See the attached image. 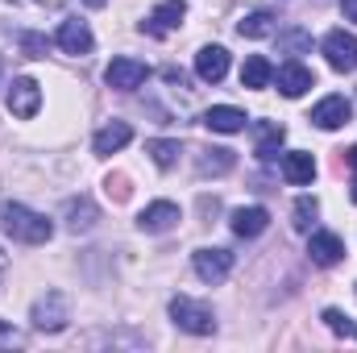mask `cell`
I'll return each instance as SVG.
<instances>
[{"instance_id": "obj_24", "label": "cell", "mask_w": 357, "mask_h": 353, "mask_svg": "<svg viewBox=\"0 0 357 353\" xmlns=\"http://www.w3.org/2000/svg\"><path fill=\"white\" fill-rule=\"evenodd\" d=\"M233 171V150H199V175H225Z\"/></svg>"}, {"instance_id": "obj_26", "label": "cell", "mask_w": 357, "mask_h": 353, "mask_svg": "<svg viewBox=\"0 0 357 353\" xmlns=\"http://www.w3.org/2000/svg\"><path fill=\"white\" fill-rule=\"evenodd\" d=\"M316 212H320V204H316L312 195H299V200H295V229H299V233H307V229H312V220H316Z\"/></svg>"}, {"instance_id": "obj_3", "label": "cell", "mask_w": 357, "mask_h": 353, "mask_svg": "<svg viewBox=\"0 0 357 353\" xmlns=\"http://www.w3.org/2000/svg\"><path fill=\"white\" fill-rule=\"evenodd\" d=\"M29 320H33V329H42V333H59V329H67V320H71L67 295H63V291H46V295H38L33 308H29Z\"/></svg>"}, {"instance_id": "obj_31", "label": "cell", "mask_w": 357, "mask_h": 353, "mask_svg": "<svg viewBox=\"0 0 357 353\" xmlns=\"http://www.w3.org/2000/svg\"><path fill=\"white\" fill-rule=\"evenodd\" d=\"M4 270H8V254L0 250V278H4Z\"/></svg>"}, {"instance_id": "obj_29", "label": "cell", "mask_w": 357, "mask_h": 353, "mask_svg": "<svg viewBox=\"0 0 357 353\" xmlns=\"http://www.w3.org/2000/svg\"><path fill=\"white\" fill-rule=\"evenodd\" d=\"M341 13H345V21L357 25V0H341Z\"/></svg>"}, {"instance_id": "obj_7", "label": "cell", "mask_w": 357, "mask_h": 353, "mask_svg": "<svg viewBox=\"0 0 357 353\" xmlns=\"http://www.w3.org/2000/svg\"><path fill=\"white\" fill-rule=\"evenodd\" d=\"M191 266H195V274L204 278V283H225L229 278V270H233V254L229 250H220V246H204V250H195L191 254Z\"/></svg>"}, {"instance_id": "obj_9", "label": "cell", "mask_w": 357, "mask_h": 353, "mask_svg": "<svg viewBox=\"0 0 357 353\" xmlns=\"http://www.w3.org/2000/svg\"><path fill=\"white\" fill-rule=\"evenodd\" d=\"M349 117H354V104H349L345 96H324V100L312 108V125H316V129H324V133H333V129L349 125Z\"/></svg>"}, {"instance_id": "obj_8", "label": "cell", "mask_w": 357, "mask_h": 353, "mask_svg": "<svg viewBox=\"0 0 357 353\" xmlns=\"http://www.w3.org/2000/svg\"><path fill=\"white\" fill-rule=\"evenodd\" d=\"M183 17H187V0H162V4L142 21V33L167 38V33H175L178 25H183Z\"/></svg>"}, {"instance_id": "obj_13", "label": "cell", "mask_w": 357, "mask_h": 353, "mask_svg": "<svg viewBox=\"0 0 357 353\" xmlns=\"http://www.w3.org/2000/svg\"><path fill=\"white\" fill-rule=\"evenodd\" d=\"M307 258L316 266H337L345 258V241H341L337 233H328V229H316V233L307 237Z\"/></svg>"}, {"instance_id": "obj_18", "label": "cell", "mask_w": 357, "mask_h": 353, "mask_svg": "<svg viewBox=\"0 0 357 353\" xmlns=\"http://www.w3.org/2000/svg\"><path fill=\"white\" fill-rule=\"evenodd\" d=\"M282 179L295 183V187L312 183V179H316V158H312L307 150H291V154H282Z\"/></svg>"}, {"instance_id": "obj_4", "label": "cell", "mask_w": 357, "mask_h": 353, "mask_svg": "<svg viewBox=\"0 0 357 353\" xmlns=\"http://www.w3.org/2000/svg\"><path fill=\"white\" fill-rule=\"evenodd\" d=\"M4 104H8V112H13L17 121H29V117H38V108H42V88H38V80H29V75H17V80L8 84Z\"/></svg>"}, {"instance_id": "obj_1", "label": "cell", "mask_w": 357, "mask_h": 353, "mask_svg": "<svg viewBox=\"0 0 357 353\" xmlns=\"http://www.w3.org/2000/svg\"><path fill=\"white\" fill-rule=\"evenodd\" d=\"M0 229H4L13 241H21V246H46V241L54 237V220H46L42 212L25 208V204H17V200H4V204H0Z\"/></svg>"}, {"instance_id": "obj_22", "label": "cell", "mask_w": 357, "mask_h": 353, "mask_svg": "<svg viewBox=\"0 0 357 353\" xmlns=\"http://www.w3.org/2000/svg\"><path fill=\"white\" fill-rule=\"evenodd\" d=\"M237 33H241V38H270V33H274V17L258 8V13H250V17L237 21Z\"/></svg>"}, {"instance_id": "obj_12", "label": "cell", "mask_w": 357, "mask_h": 353, "mask_svg": "<svg viewBox=\"0 0 357 353\" xmlns=\"http://www.w3.org/2000/svg\"><path fill=\"white\" fill-rule=\"evenodd\" d=\"M229 229H233L237 237L254 241V237H262V233L270 229V212H266V208H258V204H250V208H233Z\"/></svg>"}, {"instance_id": "obj_21", "label": "cell", "mask_w": 357, "mask_h": 353, "mask_svg": "<svg viewBox=\"0 0 357 353\" xmlns=\"http://www.w3.org/2000/svg\"><path fill=\"white\" fill-rule=\"evenodd\" d=\"M91 225H96L91 200H71V204H67V229H71V233H88Z\"/></svg>"}, {"instance_id": "obj_2", "label": "cell", "mask_w": 357, "mask_h": 353, "mask_svg": "<svg viewBox=\"0 0 357 353\" xmlns=\"http://www.w3.org/2000/svg\"><path fill=\"white\" fill-rule=\"evenodd\" d=\"M171 320L183 333H191V337H212L216 333V312L208 303L191 299V295H175L171 299Z\"/></svg>"}, {"instance_id": "obj_17", "label": "cell", "mask_w": 357, "mask_h": 353, "mask_svg": "<svg viewBox=\"0 0 357 353\" xmlns=\"http://www.w3.org/2000/svg\"><path fill=\"white\" fill-rule=\"evenodd\" d=\"M204 125H208L212 133H241V129H245V112L233 108V104H212V108L204 112Z\"/></svg>"}, {"instance_id": "obj_27", "label": "cell", "mask_w": 357, "mask_h": 353, "mask_svg": "<svg viewBox=\"0 0 357 353\" xmlns=\"http://www.w3.org/2000/svg\"><path fill=\"white\" fill-rule=\"evenodd\" d=\"M17 345H21V333L8 320H0V350H17Z\"/></svg>"}, {"instance_id": "obj_15", "label": "cell", "mask_w": 357, "mask_h": 353, "mask_svg": "<svg viewBox=\"0 0 357 353\" xmlns=\"http://www.w3.org/2000/svg\"><path fill=\"white\" fill-rule=\"evenodd\" d=\"M129 142H133V125H129V121H112V125H104V129L91 137V150H96L100 158H108V154L125 150Z\"/></svg>"}, {"instance_id": "obj_16", "label": "cell", "mask_w": 357, "mask_h": 353, "mask_svg": "<svg viewBox=\"0 0 357 353\" xmlns=\"http://www.w3.org/2000/svg\"><path fill=\"white\" fill-rule=\"evenodd\" d=\"M59 46H63V54H75V59L91 54L96 38H91L88 21H63V25H59Z\"/></svg>"}, {"instance_id": "obj_19", "label": "cell", "mask_w": 357, "mask_h": 353, "mask_svg": "<svg viewBox=\"0 0 357 353\" xmlns=\"http://www.w3.org/2000/svg\"><path fill=\"white\" fill-rule=\"evenodd\" d=\"M270 84H274V67H270V59L250 54V59L241 63V88L258 91V88H270Z\"/></svg>"}, {"instance_id": "obj_6", "label": "cell", "mask_w": 357, "mask_h": 353, "mask_svg": "<svg viewBox=\"0 0 357 353\" xmlns=\"http://www.w3.org/2000/svg\"><path fill=\"white\" fill-rule=\"evenodd\" d=\"M146 80H150V67H146L142 59H129V54L112 59V63H108V71H104V84H108V88H116V91H137Z\"/></svg>"}, {"instance_id": "obj_30", "label": "cell", "mask_w": 357, "mask_h": 353, "mask_svg": "<svg viewBox=\"0 0 357 353\" xmlns=\"http://www.w3.org/2000/svg\"><path fill=\"white\" fill-rule=\"evenodd\" d=\"M345 163H349V167H354V171H357V146H354V150H349V154H345Z\"/></svg>"}, {"instance_id": "obj_20", "label": "cell", "mask_w": 357, "mask_h": 353, "mask_svg": "<svg viewBox=\"0 0 357 353\" xmlns=\"http://www.w3.org/2000/svg\"><path fill=\"white\" fill-rule=\"evenodd\" d=\"M254 142H258V146H254L258 158H274L278 146L287 142V129H282L278 121H258V125H254Z\"/></svg>"}, {"instance_id": "obj_14", "label": "cell", "mask_w": 357, "mask_h": 353, "mask_svg": "<svg viewBox=\"0 0 357 353\" xmlns=\"http://www.w3.org/2000/svg\"><path fill=\"white\" fill-rule=\"evenodd\" d=\"M195 75H199L204 84H220V80L229 75V50H225V46H204V50L195 54Z\"/></svg>"}, {"instance_id": "obj_25", "label": "cell", "mask_w": 357, "mask_h": 353, "mask_svg": "<svg viewBox=\"0 0 357 353\" xmlns=\"http://www.w3.org/2000/svg\"><path fill=\"white\" fill-rule=\"evenodd\" d=\"M320 320H324L337 337H349V341H357V320H354V316H345L341 308H324V316H320Z\"/></svg>"}, {"instance_id": "obj_33", "label": "cell", "mask_w": 357, "mask_h": 353, "mask_svg": "<svg viewBox=\"0 0 357 353\" xmlns=\"http://www.w3.org/2000/svg\"><path fill=\"white\" fill-rule=\"evenodd\" d=\"M354 200H357V179H354Z\"/></svg>"}, {"instance_id": "obj_11", "label": "cell", "mask_w": 357, "mask_h": 353, "mask_svg": "<svg viewBox=\"0 0 357 353\" xmlns=\"http://www.w3.org/2000/svg\"><path fill=\"white\" fill-rule=\"evenodd\" d=\"M178 225V204H171V200H154V204H146L142 208V216H137V229L142 233H171Z\"/></svg>"}, {"instance_id": "obj_5", "label": "cell", "mask_w": 357, "mask_h": 353, "mask_svg": "<svg viewBox=\"0 0 357 353\" xmlns=\"http://www.w3.org/2000/svg\"><path fill=\"white\" fill-rule=\"evenodd\" d=\"M320 50H324V59H328V67H333V71H341V75L357 71V38H354V33L333 29V33H324Z\"/></svg>"}, {"instance_id": "obj_23", "label": "cell", "mask_w": 357, "mask_h": 353, "mask_svg": "<svg viewBox=\"0 0 357 353\" xmlns=\"http://www.w3.org/2000/svg\"><path fill=\"white\" fill-rule=\"evenodd\" d=\"M146 154L154 158V167L171 171V167L178 163V142H167V137H154V142H146Z\"/></svg>"}, {"instance_id": "obj_28", "label": "cell", "mask_w": 357, "mask_h": 353, "mask_svg": "<svg viewBox=\"0 0 357 353\" xmlns=\"http://www.w3.org/2000/svg\"><path fill=\"white\" fill-rule=\"evenodd\" d=\"M25 50H29V59H46V42L33 33H25Z\"/></svg>"}, {"instance_id": "obj_32", "label": "cell", "mask_w": 357, "mask_h": 353, "mask_svg": "<svg viewBox=\"0 0 357 353\" xmlns=\"http://www.w3.org/2000/svg\"><path fill=\"white\" fill-rule=\"evenodd\" d=\"M88 4H91V8H100V4H104V0H88Z\"/></svg>"}, {"instance_id": "obj_10", "label": "cell", "mask_w": 357, "mask_h": 353, "mask_svg": "<svg viewBox=\"0 0 357 353\" xmlns=\"http://www.w3.org/2000/svg\"><path fill=\"white\" fill-rule=\"evenodd\" d=\"M274 84H278V91L287 96V100H299L303 91L316 88V75H312V67H303V63H282L278 71H274Z\"/></svg>"}]
</instances>
